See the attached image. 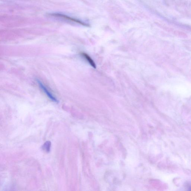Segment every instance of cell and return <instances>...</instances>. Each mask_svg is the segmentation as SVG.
<instances>
[{
	"label": "cell",
	"mask_w": 191,
	"mask_h": 191,
	"mask_svg": "<svg viewBox=\"0 0 191 191\" xmlns=\"http://www.w3.org/2000/svg\"><path fill=\"white\" fill-rule=\"evenodd\" d=\"M81 55L84 57V58L86 59L89 62L90 65L92 66L94 68H96V65L93 60L91 58L89 55H88L87 54L84 53H81Z\"/></svg>",
	"instance_id": "3957f363"
},
{
	"label": "cell",
	"mask_w": 191,
	"mask_h": 191,
	"mask_svg": "<svg viewBox=\"0 0 191 191\" xmlns=\"http://www.w3.org/2000/svg\"><path fill=\"white\" fill-rule=\"evenodd\" d=\"M51 15H53V16L62 17V18L67 19L68 20H70L71 21H73L76 22V23L81 24V25L85 26H89V25H88V24L84 23V22H83L81 21L77 20V19L71 18V17L67 16L66 15L60 14H51Z\"/></svg>",
	"instance_id": "6da1fadb"
},
{
	"label": "cell",
	"mask_w": 191,
	"mask_h": 191,
	"mask_svg": "<svg viewBox=\"0 0 191 191\" xmlns=\"http://www.w3.org/2000/svg\"><path fill=\"white\" fill-rule=\"evenodd\" d=\"M51 143L49 141L46 142L43 146V149L45 151L48 152L50 151L51 146Z\"/></svg>",
	"instance_id": "277c9868"
},
{
	"label": "cell",
	"mask_w": 191,
	"mask_h": 191,
	"mask_svg": "<svg viewBox=\"0 0 191 191\" xmlns=\"http://www.w3.org/2000/svg\"><path fill=\"white\" fill-rule=\"evenodd\" d=\"M37 81L40 87L43 90L45 93L46 94V95L48 97V98L51 99L53 102H58V100H57L56 98H55V96H54L49 91L47 88L44 86V85H43V83H41V81L39 80H37Z\"/></svg>",
	"instance_id": "7a4b0ae2"
}]
</instances>
